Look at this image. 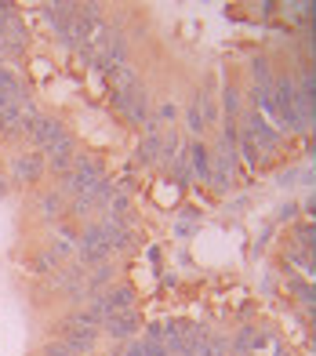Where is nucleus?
<instances>
[{"label": "nucleus", "instance_id": "nucleus-1", "mask_svg": "<svg viewBox=\"0 0 316 356\" xmlns=\"http://www.w3.org/2000/svg\"><path fill=\"white\" fill-rule=\"evenodd\" d=\"M40 156H44V168H51L55 175H66V171L73 168V160H76V142H73V135H62L55 145H47Z\"/></svg>", "mask_w": 316, "mask_h": 356}, {"label": "nucleus", "instance_id": "nucleus-2", "mask_svg": "<svg viewBox=\"0 0 316 356\" xmlns=\"http://www.w3.org/2000/svg\"><path fill=\"white\" fill-rule=\"evenodd\" d=\"M99 298H102V305H106V313H109V316L131 313V309H135V302H138L135 287H128V284H109Z\"/></svg>", "mask_w": 316, "mask_h": 356}, {"label": "nucleus", "instance_id": "nucleus-3", "mask_svg": "<svg viewBox=\"0 0 316 356\" xmlns=\"http://www.w3.org/2000/svg\"><path fill=\"white\" fill-rule=\"evenodd\" d=\"M244 135H251L247 142L255 145V149H273V145L280 142V131L273 124L262 120V113H251V117L244 120Z\"/></svg>", "mask_w": 316, "mask_h": 356}, {"label": "nucleus", "instance_id": "nucleus-4", "mask_svg": "<svg viewBox=\"0 0 316 356\" xmlns=\"http://www.w3.org/2000/svg\"><path fill=\"white\" fill-rule=\"evenodd\" d=\"M117 109L128 117L131 124H146L149 120V106H146V88H131V91H124L117 95Z\"/></svg>", "mask_w": 316, "mask_h": 356}, {"label": "nucleus", "instance_id": "nucleus-5", "mask_svg": "<svg viewBox=\"0 0 316 356\" xmlns=\"http://www.w3.org/2000/svg\"><path fill=\"white\" fill-rule=\"evenodd\" d=\"M11 175L19 178V182H26V186L40 182V175H44V156H40V153H22V156H15Z\"/></svg>", "mask_w": 316, "mask_h": 356}, {"label": "nucleus", "instance_id": "nucleus-6", "mask_svg": "<svg viewBox=\"0 0 316 356\" xmlns=\"http://www.w3.org/2000/svg\"><path fill=\"white\" fill-rule=\"evenodd\" d=\"M102 327L117 338V342H131V338L138 334V316H135V309L131 313H117V316H109Z\"/></svg>", "mask_w": 316, "mask_h": 356}, {"label": "nucleus", "instance_id": "nucleus-7", "mask_svg": "<svg viewBox=\"0 0 316 356\" xmlns=\"http://www.w3.org/2000/svg\"><path fill=\"white\" fill-rule=\"evenodd\" d=\"M37 207H40V215L47 222H55V218H62V211H66V197H62L58 189H44L37 197Z\"/></svg>", "mask_w": 316, "mask_h": 356}, {"label": "nucleus", "instance_id": "nucleus-8", "mask_svg": "<svg viewBox=\"0 0 316 356\" xmlns=\"http://www.w3.org/2000/svg\"><path fill=\"white\" fill-rule=\"evenodd\" d=\"M222 109H226V127H233L236 131V117H240V91H236L233 84H226V91H222Z\"/></svg>", "mask_w": 316, "mask_h": 356}, {"label": "nucleus", "instance_id": "nucleus-9", "mask_svg": "<svg viewBox=\"0 0 316 356\" xmlns=\"http://www.w3.org/2000/svg\"><path fill=\"white\" fill-rule=\"evenodd\" d=\"M189 160H193V175L197 178H211V156H208V149H203V142H193L189 145Z\"/></svg>", "mask_w": 316, "mask_h": 356}, {"label": "nucleus", "instance_id": "nucleus-10", "mask_svg": "<svg viewBox=\"0 0 316 356\" xmlns=\"http://www.w3.org/2000/svg\"><path fill=\"white\" fill-rule=\"evenodd\" d=\"M160 153H164V138L156 131H149L146 138H142V145H138V164H153Z\"/></svg>", "mask_w": 316, "mask_h": 356}, {"label": "nucleus", "instance_id": "nucleus-11", "mask_svg": "<svg viewBox=\"0 0 316 356\" xmlns=\"http://www.w3.org/2000/svg\"><path fill=\"white\" fill-rule=\"evenodd\" d=\"M251 73H255V88L262 91H273V70H269V58H251Z\"/></svg>", "mask_w": 316, "mask_h": 356}, {"label": "nucleus", "instance_id": "nucleus-12", "mask_svg": "<svg viewBox=\"0 0 316 356\" xmlns=\"http://www.w3.org/2000/svg\"><path fill=\"white\" fill-rule=\"evenodd\" d=\"M258 342H262V338H255V327H240V331H236V338H233V353L244 356V353L255 349Z\"/></svg>", "mask_w": 316, "mask_h": 356}, {"label": "nucleus", "instance_id": "nucleus-13", "mask_svg": "<svg viewBox=\"0 0 316 356\" xmlns=\"http://www.w3.org/2000/svg\"><path fill=\"white\" fill-rule=\"evenodd\" d=\"M288 262H291V266H298V269H306V273H313V251L291 244V248H288Z\"/></svg>", "mask_w": 316, "mask_h": 356}, {"label": "nucleus", "instance_id": "nucleus-14", "mask_svg": "<svg viewBox=\"0 0 316 356\" xmlns=\"http://www.w3.org/2000/svg\"><path fill=\"white\" fill-rule=\"evenodd\" d=\"M294 240H302L306 251H313V248H316V225H313V222L298 225V229H294Z\"/></svg>", "mask_w": 316, "mask_h": 356}, {"label": "nucleus", "instance_id": "nucleus-15", "mask_svg": "<svg viewBox=\"0 0 316 356\" xmlns=\"http://www.w3.org/2000/svg\"><path fill=\"white\" fill-rule=\"evenodd\" d=\"M185 120H189V131H193V135H203V127H208V124H203V117H200V109H197V102L185 109Z\"/></svg>", "mask_w": 316, "mask_h": 356}, {"label": "nucleus", "instance_id": "nucleus-16", "mask_svg": "<svg viewBox=\"0 0 316 356\" xmlns=\"http://www.w3.org/2000/svg\"><path fill=\"white\" fill-rule=\"evenodd\" d=\"M44 356H73V349L66 346V338H55V342L44 346Z\"/></svg>", "mask_w": 316, "mask_h": 356}, {"label": "nucleus", "instance_id": "nucleus-17", "mask_svg": "<svg viewBox=\"0 0 316 356\" xmlns=\"http://www.w3.org/2000/svg\"><path fill=\"white\" fill-rule=\"evenodd\" d=\"M240 149H244V156L251 160V164H258V149H255V145H251L247 138H240Z\"/></svg>", "mask_w": 316, "mask_h": 356}, {"label": "nucleus", "instance_id": "nucleus-18", "mask_svg": "<svg viewBox=\"0 0 316 356\" xmlns=\"http://www.w3.org/2000/svg\"><path fill=\"white\" fill-rule=\"evenodd\" d=\"M175 102H160V120H175Z\"/></svg>", "mask_w": 316, "mask_h": 356}, {"label": "nucleus", "instance_id": "nucleus-19", "mask_svg": "<svg viewBox=\"0 0 316 356\" xmlns=\"http://www.w3.org/2000/svg\"><path fill=\"white\" fill-rule=\"evenodd\" d=\"M160 334H164V323H149V338H146V342H160Z\"/></svg>", "mask_w": 316, "mask_h": 356}]
</instances>
